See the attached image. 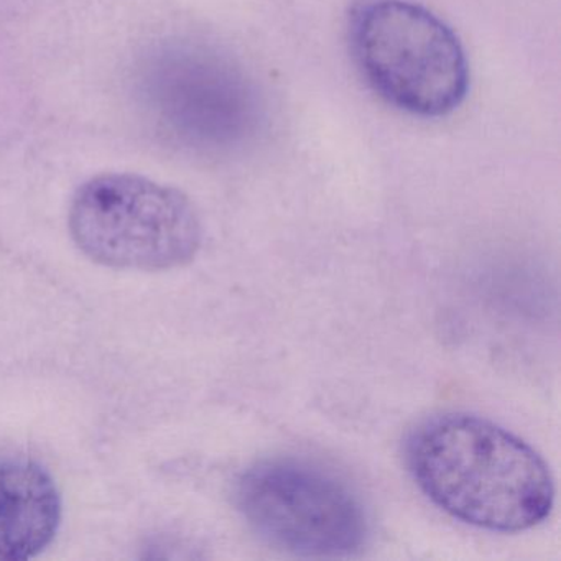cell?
I'll return each instance as SVG.
<instances>
[{"mask_svg":"<svg viewBox=\"0 0 561 561\" xmlns=\"http://www.w3.org/2000/svg\"><path fill=\"white\" fill-rule=\"evenodd\" d=\"M405 461L433 504L474 527L524 531L553 507L547 462L524 439L481 416L426 419L407 438Z\"/></svg>","mask_w":561,"mask_h":561,"instance_id":"obj_1","label":"cell"},{"mask_svg":"<svg viewBox=\"0 0 561 561\" xmlns=\"http://www.w3.org/2000/svg\"><path fill=\"white\" fill-rule=\"evenodd\" d=\"M347 38L366 83L403 113L443 117L468 94V60L458 37L422 5L359 0L350 14Z\"/></svg>","mask_w":561,"mask_h":561,"instance_id":"obj_2","label":"cell"},{"mask_svg":"<svg viewBox=\"0 0 561 561\" xmlns=\"http://www.w3.org/2000/svg\"><path fill=\"white\" fill-rule=\"evenodd\" d=\"M68 222L87 257L124 271L182 267L203 241L202 221L188 196L133 173L88 180L75 193Z\"/></svg>","mask_w":561,"mask_h":561,"instance_id":"obj_3","label":"cell"},{"mask_svg":"<svg viewBox=\"0 0 561 561\" xmlns=\"http://www.w3.org/2000/svg\"><path fill=\"white\" fill-rule=\"evenodd\" d=\"M236 502L264 540L305 557H344L366 545L369 517L346 482L311 462L264 459L245 469Z\"/></svg>","mask_w":561,"mask_h":561,"instance_id":"obj_4","label":"cell"},{"mask_svg":"<svg viewBox=\"0 0 561 561\" xmlns=\"http://www.w3.org/2000/svg\"><path fill=\"white\" fill-rule=\"evenodd\" d=\"M60 522V491L50 472L31 459H0V561L37 557Z\"/></svg>","mask_w":561,"mask_h":561,"instance_id":"obj_5","label":"cell"}]
</instances>
